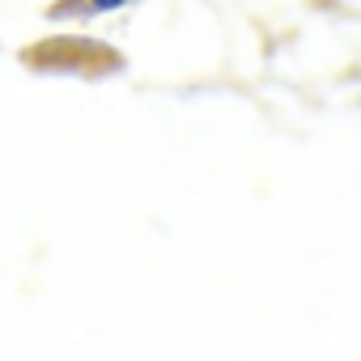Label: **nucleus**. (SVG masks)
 <instances>
[{"label":"nucleus","mask_w":361,"mask_h":361,"mask_svg":"<svg viewBox=\"0 0 361 361\" xmlns=\"http://www.w3.org/2000/svg\"><path fill=\"white\" fill-rule=\"evenodd\" d=\"M94 9H115V5H123V0H90Z\"/></svg>","instance_id":"f257e3e1"}]
</instances>
